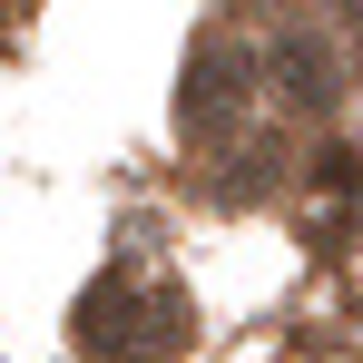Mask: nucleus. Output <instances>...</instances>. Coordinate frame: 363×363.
Returning <instances> with one entry per match:
<instances>
[{
  "instance_id": "nucleus-3",
  "label": "nucleus",
  "mask_w": 363,
  "mask_h": 363,
  "mask_svg": "<svg viewBox=\"0 0 363 363\" xmlns=\"http://www.w3.org/2000/svg\"><path fill=\"white\" fill-rule=\"evenodd\" d=\"M265 69H275V89H285L295 108H334V89H344V69H334V50H324L314 30H285V40L265 50Z\"/></svg>"
},
{
  "instance_id": "nucleus-1",
  "label": "nucleus",
  "mask_w": 363,
  "mask_h": 363,
  "mask_svg": "<svg viewBox=\"0 0 363 363\" xmlns=\"http://www.w3.org/2000/svg\"><path fill=\"white\" fill-rule=\"evenodd\" d=\"M79 344L89 354H128V363H147V354H177L186 344V304L177 285H138V275H99L89 295H79Z\"/></svg>"
},
{
  "instance_id": "nucleus-2",
  "label": "nucleus",
  "mask_w": 363,
  "mask_h": 363,
  "mask_svg": "<svg viewBox=\"0 0 363 363\" xmlns=\"http://www.w3.org/2000/svg\"><path fill=\"white\" fill-rule=\"evenodd\" d=\"M236 108H245V50L236 40H196L186 79H177V128L186 138H216V128H236Z\"/></svg>"
},
{
  "instance_id": "nucleus-4",
  "label": "nucleus",
  "mask_w": 363,
  "mask_h": 363,
  "mask_svg": "<svg viewBox=\"0 0 363 363\" xmlns=\"http://www.w3.org/2000/svg\"><path fill=\"white\" fill-rule=\"evenodd\" d=\"M344 20H354V40H363V0H344Z\"/></svg>"
}]
</instances>
